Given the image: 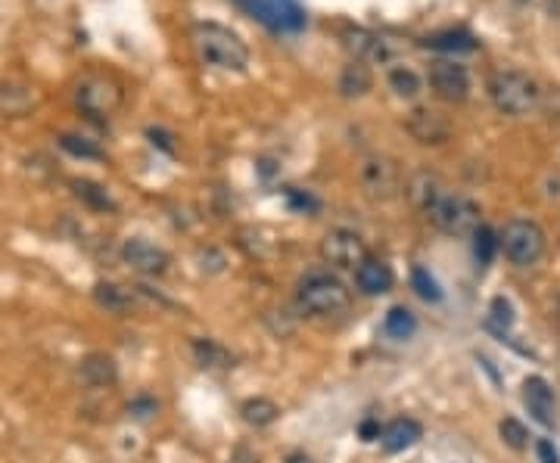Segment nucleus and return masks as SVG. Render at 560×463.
I'll return each mask as SVG.
<instances>
[{
    "instance_id": "nucleus-11",
    "label": "nucleus",
    "mask_w": 560,
    "mask_h": 463,
    "mask_svg": "<svg viewBox=\"0 0 560 463\" xmlns=\"http://www.w3.org/2000/svg\"><path fill=\"white\" fill-rule=\"evenodd\" d=\"M122 262L128 264L131 271H137V274L143 277H156V274H166L168 271V252L159 249L156 243H150V240H125L122 243Z\"/></svg>"
},
{
    "instance_id": "nucleus-30",
    "label": "nucleus",
    "mask_w": 560,
    "mask_h": 463,
    "mask_svg": "<svg viewBox=\"0 0 560 463\" xmlns=\"http://www.w3.org/2000/svg\"><path fill=\"white\" fill-rule=\"evenodd\" d=\"M128 414L134 417V420L147 423V420H153V417L159 414V402H156L153 395H137V398H131V402H128Z\"/></svg>"
},
{
    "instance_id": "nucleus-7",
    "label": "nucleus",
    "mask_w": 560,
    "mask_h": 463,
    "mask_svg": "<svg viewBox=\"0 0 560 463\" xmlns=\"http://www.w3.org/2000/svg\"><path fill=\"white\" fill-rule=\"evenodd\" d=\"M361 187L374 202L395 199L402 190V171L389 156H374L361 165Z\"/></svg>"
},
{
    "instance_id": "nucleus-25",
    "label": "nucleus",
    "mask_w": 560,
    "mask_h": 463,
    "mask_svg": "<svg viewBox=\"0 0 560 463\" xmlns=\"http://www.w3.org/2000/svg\"><path fill=\"white\" fill-rule=\"evenodd\" d=\"M424 44L433 50H474L476 47L474 35H467V31H442V35L426 37Z\"/></svg>"
},
{
    "instance_id": "nucleus-5",
    "label": "nucleus",
    "mask_w": 560,
    "mask_h": 463,
    "mask_svg": "<svg viewBox=\"0 0 560 463\" xmlns=\"http://www.w3.org/2000/svg\"><path fill=\"white\" fill-rule=\"evenodd\" d=\"M426 215L439 231L451 233V237H474L480 227V206L461 193H445Z\"/></svg>"
},
{
    "instance_id": "nucleus-14",
    "label": "nucleus",
    "mask_w": 560,
    "mask_h": 463,
    "mask_svg": "<svg viewBox=\"0 0 560 463\" xmlns=\"http://www.w3.org/2000/svg\"><path fill=\"white\" fill-rule=\"evenodd\" d=\"M355 283L364 296H386L389 289H393L395 277L386 262H380V258H364L355 268Z\"/></svg>"
},
{
    "instance_id": "nucleus-19",
    "label": "nucleus",
    "mask_w": 560,
    "mask_h": 463,
    "mask_svg": "<svg viewBox=\"0 0 560 463\" xmlns=\"http://www.w3.org/2000/svg\"><path fill=\"white\" fill-rule=\"evenodd\" d=\"M370 85H374V75H370V69L364 66L361 60H352L349 66L343 69V75H339V93H343L345 100L364 97V93L370 91Z\"/></svg>"
},
{
    "instance_id": "nucleus-3",
    "label": "nucleus",
    "mask_w": 560,
    "mask_h": 463,
    "mask_svg": "<svg viewBox=\"0 0 560 463\" xmlns=\"http://www.w3.org/2000/svg\"><path fill=\"white\" fill-rule=\"evenodd\" d=\"M299 305L312 314L333 317L343 314L349 308V289L339 277L327 274V271H312L299 280Z\"/></svg>"
},
{
    "instance_id": "nucleus-26",
    "label": "nucleus",
    "mask_w": 560,
    "mask_h": 463,
    "mask_svg": "<svg viewBox=\"0 0 560 463\" xmlns=\"http://www.w3.org/2000/svg\"><path fill=\"white\" fill-rule=\"evenodd\" d=\"M411 287H414V293H418L424 302H442V289H439L436 277H433L426 268H414L411 271Z\"/></svg>"
},
{
    "instance_id": "nucleus-36",
    "label": "nucleus",
    "mask_w": 560,
    "mask_h": 463,
    "mask_svg": "<svg viewBox=\"0 0 560 463\" xmlns=\"http://www.w3.org/2000/svg\"><path fill=\"white\" fill-rule=\"evenodd\" d=\"M287 463H314V460L308 458L305 451H293V454H287Z\"/></svg>"
},
{
    "instance_id": "nucleus-12",
    "label": "nucleus",
    "mask_w": 560,
    "mask_h": 463,
    "mask_svg": "<svg viewBox=\"0 0 560 463\" xmlns=\"http://www.w3.org/2000/svg\"><path fill=\"white\" fill-rule=\"evenodd\" d=\"M405 128H408V134H411L418 143H424V147H442V143L451 137L449 118L436 110H426V106H420V110H414L411 116H408Z\"/></svg>"
},
{
    "instance_id": "nucleus-8",
    "label": "nucleus",
    "mask_w": 560,
    "mask_h": 463,
    "mask_svg": "<svg viewBox=\"0 0 560 463\" xmlns=\"http://www.w3.org/2000/svg\"><path fill=\"white\" fill-rule=\"evenodd\" d=\"M321 256H324V262L333 264V268L355 271L358 264L368 258V246H364V240L358 237L355 231L337 227V231H330L321 240Z\"/></svg>"
},
{
    "instance_id": "nucleus-15",
    "label": "nucleus",
    "mask_w": 560,
    "mask_h": 463,
    "mask_svg": "<svg viewBox=\"0 0 560 463\" xmlns=\"http://www.w3.org/2000/svg\"><path fill=\"white\" fill-rule=\"evenodd\" d=\"M523 402L530 414L536 417L542 426H555V392L542 377H530L523 383Z\"/></svg>"
},
{
    "instance_id": "nucleus-22",
    "label": "nucleus",
    "mask_w": 560,
    "mask_h": 463,
    "mask_svg": "<svg viewBox=\"0 0 560 463\" xmlns=\"http://www.w3.org/2000/svg\"><path fill=\"white\" fill-rule=\"evenodd\" d=\"M240 414H243V420H247L249 426L262 429V426H272V423L278 420L280 408L272 402V398H249V402H243Z\"/></svg>"
},
{
    "instance_id": "nucleus-35",
    "label": "nucleus",
    "mask_w": 560,
    "mask_h": 463,
    "mask_svg": "<svg viewBox=\"0 0 560 463\" xmlns=\"http://www.w3.org/2000/svg\"><path fill=\"white\" fill-rule=\"evenodd\" d=\"M228 463H259V458H256V454L249 451L247 445H237V448H234V454L228 458Z\"/></svg>"
},
{
    "instance_id": "nucleus-1",
    "label": "nucleus",
    "mask_w": 560,
    "mask_h": 463,
    "mask_svg": "<svg viewBox=\"0 0 560 463\" xmlns=\"http://www.w3.org/2000/svg\"><path fill=\"white\" fill-rule=\"evenodd\" d=\"M191 44L206 66L222 69V72H247L249 47L237 31L228 28V25L197 22L191 28Z\"/></svg>"
},
{
    "instance_id": "nucleus-6",
    "label": "nucleus",
    "mask_w": 560,
    "mask_h": 463,
    "mask_svg": "<svg viewBox=\"0 0 560 463\" xmlns=\"http://www.w3.org/2000/svg\"><path fill=\"white\" fill-rule=\"evenodd\" d=\"M75 100L91 118H110L122 106V87L110 75H87L85 81H78Z\"/></svg>"
},
{
    "instance_id": "nucleus-9",
    "label": "nucleus",
    "mask_w": 560,
    "mask_h": 463,
    "mask_svg": "<svg viewBox=\"0 0 560 463\" xmlns=\"http://www.w3.org/2000/svg\"><path fill=\"white\" fill-rule=\"evenodd\" d=\"M247 6L274 31H299L305 25V10L299 0H247Z\"/></svg>"
},
{
    "instance_id": "nucleus-17",
    "label": "nucleus",
    "mask_w": 560,
    "mask_h": 463,
    "mask_svg": "<svg viewBox=\"0 0 560 463\" xmlns=\"http://www.w3.org/2000/svg\"><path fill=\"white\" fill-rule=\"evenodd\" d=\"M383 448L386 451H405V448H414L420 439H424V426H420L418 420H411V417H399V420H393L386 429H383Z\"/></svg>"
},
{
    "instance_id": "nucleus-32",
    "label": "nucleus",
    "mask_w": 560,
    "mask_h": 463,
    "mask_svg": "<svg viewBox=\"0 0 560 463\" xmlns=\"http://www.w3.org/2000/svg\"><path fill=\"white\" fill-rule=\"evenodd\" d=\"M287 196H289V206L299 208V212H314V208H318V202L308 193H302V190H287Z\"/></svg>"
},
{
    "instance_id": "nucleus-16",
    "label": "nucleus",
    "mask_w": 560,
    "mask_h": 463,
    "mask_svg": "<svg viewBox=\"0 0 560 463\" xmlns=\"http://www.w3.org/2000/svg\"><path fill=\"white\" fill-rule=\"evenodd\" d=\"M141 287H118V283H97L93 287V299L97 305H103L106 311H116V314H128V311L137 308V299H141Z\"/></svg>"
},
{
    "instance_id": "nucleus-2",
    "label": "nucleus",
    "mask_w": 560,
    "mask_h": 463,
    "mask_svg": "<svg viewBox=\"0 0 560 463\" xmlns=\"http://www.w3.org/2000/svg\"><path fill=\"white\" fill-rule=\"evenodd\" d=\"M489 97H492L495 110H501L505 116H530L539 106V85L520 69H501L489 78Z\"/></svg>"
},
{
    "instance_id": "nucleus-28",
    "label": "nucleus",
    "mask_w": 560,
    "mask_h": 463,
    "mask_svg": "<svg viewBox=\"0 0 560 463\" xmlns=\"http://www.w3.org/2000/svg\"><path fill=\"white\" fill-rule=\"evenodd\" d=\"M495 252H499V237H495L489 227L480 224V227H476V233H474V256H476V262L492 264Z\"/></svg>"
},
{
    "instance_id": "nucleus-33",
    "label": "nucleus",
    "mask_w": 560,
    "mask_h": 463,
    "mask_svg": "<svg viewBox=\"0 0 560 463\" xmlns=\"http://www.w3.org/2000/svg\"><path fill=\"white\" fill-rule=\"evenodd\" d=\"M536 454H539V463H560L557 448L551 445L548 439H539V442H536Z\"/></svg>"
},
{
    "instance_id": "nucleus-24",
    "label": "nucleus",
    "mask_w": 560,
    "mask_h": 463,
    "mask_svg": "<svg viewBox=\"0 0 560 463\" xmlns=\"http://www.w3.org/2000/svg\"><path fill=\"white\" fill-rule=\"evenodd\" d=\"M72 187H75V196H78L81 202H87L91 208H97V212H112V208H116V202L110 199V193H106L100 183H93V181H75Z\"/></svg>"
},
{
    "instance_id": "nucleus-23",
    "label": "nucleus",
    "mask_w": 560,
    "mask_h": 463,
    "mask_svg": "<svg viewBox=\"0 0 560 463\" xmlns=\"http://www.w3.org/2000/svg\"><path fill=\"white\" fill-rule=\"evenodd\" d=\"M383 329H386V336H393V339H411V336L418 333V317H414L405 305H395L386 311Z\"/></svg>"
},
{
    "instance_id": "nucleus-20",
    "label": "nucleus",
    "mask_w": 560,
    "mask_h": 463,
    "mask_svg": "<svg viewBox=\"0 0 560 463\" xmlns=\"http://www.w3.org/2000/svg\"><path fill=\"white\" fill-rule=\"evenodd\" d=\"M193 358L206 370H228V367H234L231 352L215 339H193Z\"/></svg>"
},
{
    "instance_id": "nucleus-18",
    "label": "nucleus",
    "mask_w": 560,
    "mask_h": 463,
    "mask_svg": "<svg viewBox=\"0 0 560 463\" xmlns=\"http://www.w3.org/2000/svg\"><path fill=\"white\" fill-rule=\"evenodd\" d=\"M78 373L91 389H106V386H112L118 379L116 361H112L110 354H87V358L81 361Z\"/></svg>"
},
{
    "instance_id": "nucleus-27",
    "label": "nucleus",
    "mask_w": 560,
    "mask_h": 463,
    "mask_svg": "<svg viewBox=\"0 0 560 463\" xmlns=\"http://www.w3.org/2000/svg\"><path fill=\"white\" fill-rule=\"evenodd\" d=\"M499 433L501 439H505V445L514 448V451H523V448L530 445V429L520 420H514V417H505V420L499 423Z\"/></svg>"
},
{
    "instance_id": "nucleus-10",
    "label": "nucleus",
    "mask_w": 560,
    "mask_h": 463,
    "mask_svg": "<svg viewBox=\"0 0 560 463\" xmlns=\"http://www.w3.org/2000/svg\"><path fill=\"white\" fill-rule=\"evenodd\" d=\"M430 87L439 100H445V103H464L470 93V75H467V69L458 66V62L439 60V62H433V69H430Z\"/></svg>"
},
{
    "instance_id": "nucleus-13",
    "label": "nucleus",
    "mask_w": 560,
    "mask_h": 463,
    "mask_svg": "<svg viewBox=\"0 0 560 463\" xmlns=\"http://www.w3.org/2000/svg\"><path fill=\"white\" fill-rule=\"evenodd\" d=\"M405 193H408V199H411L414 208H420V212H430V208L445 196V187H442V181H439V175L420 168V171H414V175L408 177Z\"/></svg>"
},
{
    "instance_id": "nucleus-34",
    "label": "nucleus",
    "mask_w": 560,
    "mask_h": 463,
    "mask_svg": "<svg viewBox=\"0 0 560 463\" xmlns=\"http://www.w3.org/2000/svg\"><path fill=\"white\" fill-rule=\"evenodd\" d=\"M358 435H361L364 442H377L383 435V429L374 417H368V420H361V426H358Z\"/></svg>"
},
{
    "instance_id": "nucleus-31",
    "label": "nucleus",
    "mask_w": 560,
    "mask_h": 463,
    "mask_svg": "<svg viewBox=\"0 0 560 463\" xmlns=\"http://www.w3.org/2000/svg\"><path fill=\"white\" fill-rule=\"evenodd\" d=\"M514 323V308L507 299H495L492 302V327L499 329H507Z\"/></svg>"
},
{
    "instance_id": "nucleus-4",
    "label": "nucleus",
    "mask_w": 560,
    "mask_h": 463,
    "mask_svg": "<svg viewBox=\"0 0 560 463\" xmlns=\"http://www.w3.org/2000/svg\"><path fill=\"white\" fill-rule=\"evenodd\" d=\"M499 249H505L507 262L517 264V268H532L545 256V231L536 221L514 218L501 231Z\"/></svg>"
},
{
    "instance_id": "nucleus-29",
    "label": "nucleus",
    "mask_w": 560,
    "mask_h": 463,
    "mask_svg": "<svg viewBox=\"0 0 560 463\" xmlns=\"http://www.w3.org/2000/svg\"><path fill=\"white\" fill-rule=\"evenodd\" d=\"M60 147L66 150V153H72L75 158H103V150H100L97 143H91L87 137H78V134H62Z\"/></svg>"
},
{
    "instance_id": "nucleus-21",
    "label": "nucleus",
    "mask_w": 560,
    "mask_h": 463,
    "mask_svg": "<svg viewBox=\"0 0 560 463\" xmlns=\"http://www.w3.org/2000/svg\"><path fill=\"white\" fill-rule=\"evenodd\" d=\"M386 85H389V91L402 100H414L420 91H424V81H420V75L414 72L411 66H393L386 72Z\"/></svg>"
}]
</instances>
